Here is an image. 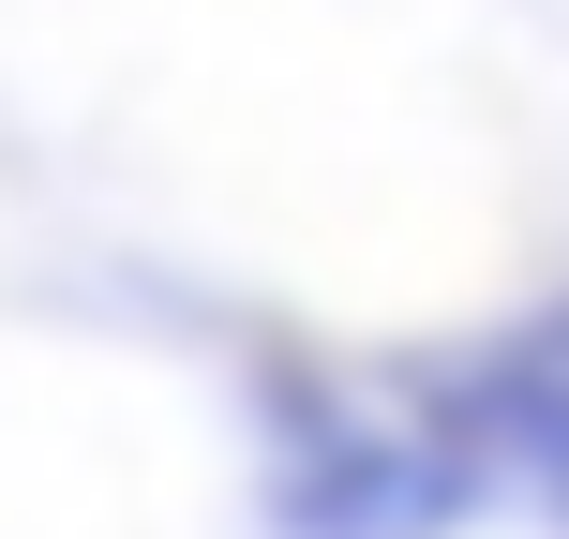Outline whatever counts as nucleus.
Here are the masks:
<instances>
[{
  "label": "nucleus",
  "mask_w": 569,
  "mask_h": 539,
  "mask_svg": "<svg viewBox=\"0 0 569 539\" xmlns=\"http://www.w3.org/2000/svg\"><path fill=\"white\" fill-rule=\"evenodd\" d=\"M525 450H540V480H555V510H569V390L525 405Z\"/></svg>",
  "instance_id": "obj_1"
}]
</instances>
